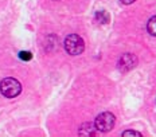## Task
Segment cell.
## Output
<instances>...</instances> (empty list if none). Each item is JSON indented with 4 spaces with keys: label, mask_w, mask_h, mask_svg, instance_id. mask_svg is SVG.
Returning a JSON list of instances; mask_svg holds the SVG:
<instances>
[{
    "label": "cell",
    "mask_w": 156,
    "mask_h": 137,
    "mask_svg": "<svg viewBox=\"0 0 156 137\" xmlns=\"http://www.w3.org/2000/svg\"><path fill=\"white\" fill-rule=\"evenodd\" d=\"M0 91L7 98H15V97H18L20 94L22 85L15 78H5V79H3L0 82Z\"/></svg>",
    "instance_id": "obj_1"
},
{
    "label": "cell",
    "mask_w": 156,
    "mask_h": 137,
    "mask_svg": "<svg viewBox=\"0 0 156 137\" xmlns=\"http://www.w3.org/2000/svg\"><path fill=\"white\" fill-rule=\"evenodd\" d=\"M63 44H65L66 53L70 54V55H80V54L83 53V50H85L83 39L77 34H71L69 37H66Z\"/></svg>",
    "instance_id": "obj_2"
},
{
    "label": "cell",
    "mask_w": 156,
    "mask_h": 137,
    "mask_svg": "<svg viewBox=\"0 0 156 137\" xmlns=\"http://www.w3.org/2000/svg\"><path fill=\"white\" fill-rule=\"evenodd\" d=\"M115 122H116V118L110 112H104L101 114H98L94 121V126L98 132H102V133H106L109 130L113 129L115 126Z\"/></svg>",
    "instance_id": "obj_3"
},
{
    "label": "cell",
    "mask_w": 156,
    "mask_h": 137,
    "mask_svg": "<svg viewBox=\"0 0 156 137\" xmlns=\"http://www.w3.org/2000/svg\"><path fill=\"white\" fill-rule=\"evenodd\" d=\"M136 65H137V58H136V55H133L131 53L124 54L119 61V68L121 71L132 70V68L136 67Z\"/></svg>",
    "instance_id": "obj_4"
},
{
    "label": "cell",
    "mask_w": 156,
    "mask_h": 137,
    "mask_svg": "<svg viewBox=\"0 0 156 137\" xmlns=\"http://www.w3.org/2000/svg\"><path fill=\"white\" fill-rule=\"evenodd\" d=\"M80 135L81 136H96L97 129H96V126H94V124H90V122L83 124L80 128Z\"/></svg>",
    "instance_id": "obj_5"
},
{
    "label": "cell",
    "mask_w": 156,
    "mask_h": 137,
    "mask_svg": "<svg viewBox=\"0 0 156 137\" xmlns=\"http://www.w3.org/2000/svg\"><path fill=\"white\" fill-rule=\"evenodd\" d=\"M96 20L102 24H106L109 22V14L106 11H97L96 12Z\"/></svg>",
    "instance_id": "obj_6"
},
{
    "label": "cell",
    "mask_w": 156,
    "mask_h": 137,
    "mask_svg": "<svg viewBox=\"0 0 156 137\" xmlns=\"http://www.w3.org/2000/svg\"><path fill=\"white\" fill-rule=\"evenodd\" d=\"M147 30L151 35H154V37H156V16H154V18H151L147 23Z\"/></svg>",
    "instance_id": "obj_7"
},
{
    "label": "cell",
    "mask_w": 156,
    "mask_h": 137,
    "mask_svg": "<svg viewBox=\"0 0 156 137\" xmlns=\"http://www.w3.org/2000/svg\"><path fill=\"white\" fill-rule=\"evenodd\" d=\"M19 57H20V59H23V61H30L32 58V55H31V53H28V51H22V53L19 54Z\"/></svg>",
    "instance_id": "obj_8"
},
{
    "label": "cell",
    "mask_w": 156,
    "mask_h": 137,
    "mask_svg": "<svg viewBox=\"0 0 156 137\" xmlns=\"http://www.w3.org/2000/svg\"><path fill=\"white\" fill-rule=\"evenodd\" d=\"M128 136H136V137H141V133L135 132V130H128V132L122 133V137H128Z\"/></svg>",
    "instance_id": "obj_9"
},
{
    "label": "cell",
    "mask_w": 156,
    "mask_h": 137,
    "mask_svg": "<svg viewBox=\"0 0 156 137\" xmlns=\"http://www.w3.org/2000/svg\"><path fill=\"white\" fill-rule=\"evenodd\" d=\"M136 0H121V3H124V4H132V3H135Z\"/></svg>",
    "instance_id": "obj_10"
}]
</instances>
